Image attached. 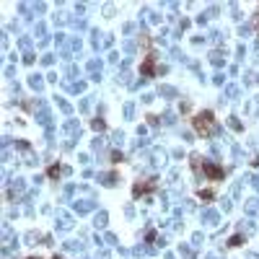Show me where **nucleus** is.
<instances>
[{"label":"nucleus","instance_id":"obj_1","mask_svg":"<svg viewBox=\"0 0 259 259\" xmlns=\"http://www.w3.org/2000/svg\"><path fill=\"white\" fill-rule=\"evenodd\" d=\"M194 127H197V132H200V135H212V132H215V119H212L210 112H202V114H197Z\"/></svg>","mask_w":259,"mask_h":259}]
</instances>
